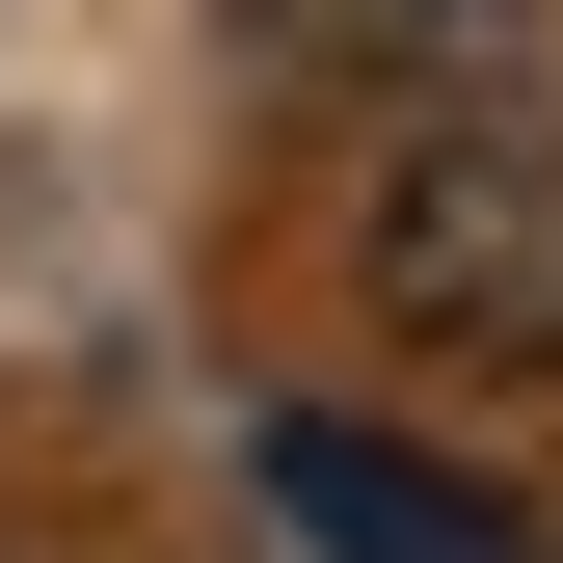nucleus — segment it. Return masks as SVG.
<instances>
[{
  "mask_svg": "<svg viewBox=\"0 0 563 563\" xmlns=\"http://www.w3.org/2000/svg\"><path fill=\"white\" fill-rule=\"evenodd\" d=\"M349 268H376V322L430 376H563V134L537 108H430L376 162V216H349Z\"/></svg>",
  "mask_w": 563,
  "mask_h": 563,
  "instance_id": "obj_1",
  "label": "nucleus"
},
{
  "mask_svg": "<svg viewBox=\"0 0 563 563\" xmlns=\"http://www.w3.org/2000/svg\"><path fill=\"white\" fill-rule=\"evenodd\" d=\"M268 537L296 563H537L510 483H456L430 430H349V402H268Z\"/></svg>",
  "mask_w": 563,
  "mask_h": 563,
  "instance_id": "obj_2",
  "label": "nucleus"
},
{
  "mask_svg": "<svg viewBox=\"0 0 563 563\" xmlns=\"http://www.w3.org/2000/svg\"><path fill=\"white\" fill-rule=\"evenodd\" d=\"M268 27H349V54H510V0H268Z\"/></svg>",
  "mask_w": 563,
  "mask_h": 563,
  "instance_id": "obj_3",
  "label": "nucleus"
}]
</instances>
